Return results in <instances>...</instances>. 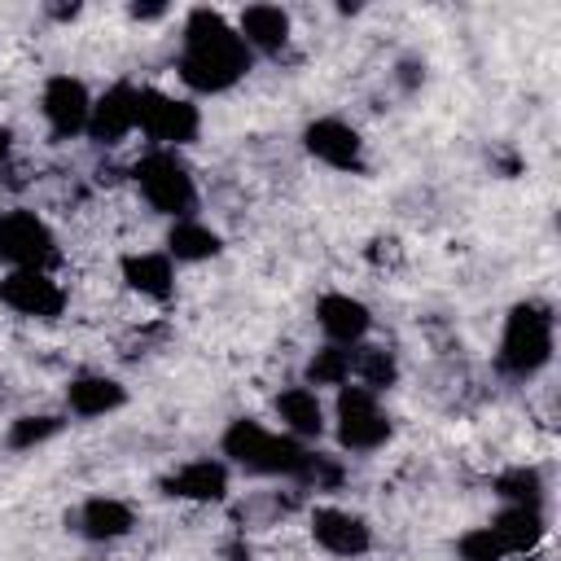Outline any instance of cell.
I'll return each instance as SVG.
<instances>
[{"label":"cell","instance_id":"obj_16","mask_svg":"<svg viewBox=\"0 0 561 561\" xmlns=\"http://www.w3.org/2000/svg\"><path fill=\"white\" fill-rule=\"evenodd\" d=\"M70 530L83 539V543H96V548H110L118 539H127L136 530V508L123 500V495H83L70 513Z\"/></svg>","mask_w":561,"mask_h":561},{"label":"cell","instance_id":"obj_4","mask_svg":"<svg viewBox=\"0 0 561 561\" xmlns=\"http://www.w3.org/2000/svg\"><path fill=\"white\" fill-rule=\"evenodd\" d=\"M127 180H131L136 197L149 206V215H158L167 224L171 219H188L202 206L197 175H193V167H188V158L180 149H145L127 167Z\"/></svg>","mask_w":561,"mask_h":561},{"label":"cell","instance_id":"obj_23","mask_svg":"<svg viewBox=\"0 0 561 561\" xmlns=\"http://www.w3.org/2000/svg\"><path fill=\"white\" fill-rule=\"evenodd\" d=\"M399 355L390 351V346H381V342H359L355 346V377L351 381H359V386H368V390H377V394H386V390H394L399 386Z\"/></svg>","mask_w":561,"mask_h":561},{"label":"cell","instance_id":"obj_6","mask_svg":"<svg viewBox=\"0 0 561 561\" xmlns=\"http://www.w3.org/2000/svg\"><path fill=\"white\" fill-rule=\"evenodd\" d=\"M136 136H145V149H188L202 136V105L184 92L140 83V123Z\"/></svg>","mask_w":561,"mask_h":561},{"label":"cell","instance_id":"obj_15","mask_svg":"<svg viewBox=\"0 0 561 561\" xmlns=\"http://www.w3.org/2000/svg\"><path fill=\"white\" fill-rule=\"evenodd\" d=\"M272 421H276V430H285L289 438L316 447V443L329 434V403H324L320 390L294 381V386H280V390L272 394Z\"/></svg>","mask_w":561,"mask_h":561},{"label":"cell","instance_id":"obj_2","mask_svg":"<svg viewBox=\"0 0 561 561\" xmlns=\"http://www.w3.org/2000/svg\"><path fill=\"white\" fill-rule=\"evenodd\" d=\"M311 451L307 443L289 438L285 430L259 421V416H232L219 434V456L232 473H245V478H263V482H294L302 486L307 478V465H311Z\"/></svg>","mask_w":561,"mask_h":561},{"label":"cell","instance_id":"obj_26","mask_svg":"<svg viewBox=\"0 0 561 561\" xmlns=\"http://www.w3.org/2000/svg\"><path fill=\"white\" fill-rule=\"evenodd\" d=\"M456 561H513V557L504 552V543L495 539V530L482 522V526L460 530V539H456Z\"/></svg>","mask_w":561,"mask_h":561},{"label":"cell","instance_id":"obj_27","mask_svg":"<svg viewBox=\"0 0 561 561\" xmlns=\"http://www.w3.org/2000/svg\"><path fill=\"white\" fill-rule=\"evenodd\" d=\"M127 18L131 22H167L171 4H127Z\"/></svg>","mask_w":561,"mask_h":561},{"label":"cell","instance_id":"obj_1","mask_svg":"<svg viewBox=\"0 0 561 561\" xmlns=\"http://www.w3.org/2000/svg\"><path fill=\"white\" fill-rule=\"evenodd\" d=\"M254 70V53L241 44L232 13L197 4L180 18V53H175V79L184 96H224Z\"/></svg>","mask_w":561,"mask_h":561},{"label":"cell","instance_id":"obj_13","mask_svg":"<svg viewBox=\"0 0 561 561\" xmlns=\"http://www.w3.org/2000/svg\"><path fill=\"white\" fill-rule=\"evenodd\" d=\"M118 280L131 298L140 302H171L175 298V280H180V267L171 263V254L162 245H131L118 254Z\"/></svg>","mask_w":561,"mask_h":561},{"label":"cell","instance_id":"obj_17","mask_svg":"<svg viewBox=\"0 0 561 561\" xmlns=\"http://www.w3.org/2000/svg\"><path fill=\"white\" fill-rule=\"evenodd\" d=\"M162 491L180 504H224L232 491V469L224 465V456H193L162 478Z\"/></svg>","mask_w":561,"mask_h":561},{"label":"cell","instance_id":"obj_21","mask_svg":"<svg viewBox=\"0 0 561 561\" xmlns=\"http://www.w3.org/2000/svg\"><path fill=\"white\" fill-rule=\"evenodd\" d=\"M508 557H530L548 539V508L539 504H500L486 522Z\"/></svg>","mask_w":561,"mask_h":561},{"label":"cell","instance_id":"obj_7","mask_svg":"<svg viewBox=\"0 0 561 561\" xmlns=\"http://www.w3.org/2000/svg\"><path fill=\"white\" fill-rule=\"evenodd\" d=\"M0 267L4 272H18V267L57 272L61 267V237L35 206L0 210Z\"/></svg>","mask_w":561,"mask_h":561},{"label":"cell","instance_id":"obj_5","mask_svg":"<svg viewBox=\"0 0 561 561\" xmlns=\"http://www.w3.org/2000/svg\"><path fill=\"white\" fill-rule=\"evenodd\" d=\"M329 434L342 456H373L394 438V416L386 408V394L346 381L329 399Z\"/></svg>","mask_w":561,"mask_h":561},{"label":"cell","instance_id":"obj_28","mask_svg":"<svg viewBox=\"0 0 561 561\" xmlns=\"http://www.w3.org/2000/svg\"><path fill=\"white\" fill-rule=\"evenodd\" d=\"M9 158H13V127L0 123V167H9Z\"/></svg>","mask_w":561,"mask_h":561},{"label":"cell","instance_id":"obj_25","mask_svg":"<svg viewBox=\"0 0 561 561\" xmlns=\"http://www.w3.org/2000/svg\"><path fill=\"white\" fill-rule=\"evenodd\" d=\"M61 430H66V412H26V416L9 421L4 443H9V451H31V447L53 443Z\"/></svg>","mask_w":561,"mask_h":561},{"label":"cell","instance_id":"obj_11","mask_svg":"<svg viewBox=\"0 0 561 561\" xmlns=\"http://www.w3.org/2000/svg\"><path fill=\"white\" fill-rule=\"evenodd\" d=\"M302 149H307L311 162H320V167H329L337 175H359L368 167L364 131L342 114H316L302 127Z\"/></svg>","mask_w":561,"mask_h":561},{"label":"cell","instance_id":"obj_18","mask_svg":"<svg viewBox=\"0 0 561 561\" xmlns=\"http://www.w3.org/2000/svg\"><path fill=\"white\" fill-rule=\"evenodd\" d=\"M61 403H66V416L101 421V416H114L118 408H127V386L105 368H83L66 381Z\"/></svg>","mask_w":561,"mask_h":561},{"label":"cell","instance_id":"obj_12","mask_svg":"<svg viewBox=\"0 0 561 561\" xmlns=\"http://www.w3.org/2000/svg\"><path fill=\"white\" fill-rule=\"evenodd\" d=\"M140 123V83L131 79H114L92 96V114L83 127V140L96 149H118L136 136Z\"/></svg>","mask_w":561,"mask_h":561},{"label":"cell","instance_id":"obj_3","mask_svg":"<svg viewBox=\"0 0 561 561\" xmlns=\"http://www.w3.org/2000/svg\"><path fill=\"white\" fill-rule=\"evenodd\" d=\"M557 355V311L543 298H522L500 320L495 373L504 381H535Z\"/></svg>","mask_w":561,"mask_h":561},{"label":"cell","instance_id":"obj_22","mask_svg":"<svg viewBox=\"0 0 561 561\" xmlns=\"http://www.w3.org/2000/svg\"><path fill=\"white\" fill-rule=\"evenodd\" d=\"M355 377V346H333V342H320L307 359H302V386H311V390H337V386H346Z\"/></svg>","mask_w":561,"mask_h":561},{"label":"cell","instance_id":"obj_14","mask_svg":"<svg viewBox=\"0 0 561 561\" xmlns=\"http://www.w3.org/2000/svg\"><path fill=\"white\" fill-rule=\"evenodd\" d=\"M316 329L333 346H359L373 337V307L351 289H324L311 307Z\"/></svg>","mask_w":561,"mask_h":561},{"label":"cell","instance_id":"obj_20","mask_svg":"<svg viewBox=\"0 0 561 561\" xmlns=\"http://www.w3.org/2000/svg\"><path fill=\"white\" fill-rule=\"evenodd\" d=\"M162 250L171 254L175 267H197V263H210V259L224 254V232L202 215L171 219L167 232H162Z\"/></svg>","mask_w":561,"mask_h":561},{"label":"cell","instance_id":"obj_9","mask_svg":"<svg viewBox=\"0 0 561 561\" xmlns=\"http://www.w3.org/2000/svg\"><path fill=\"white\" fill-rule=\"evenodd\" d=\"M307 535H311L316 552H324L333 561H359L377 548L373 522L359 508H346V504H311Z\"/></svg>","mask_w":561,"mask_h":561},{"label":"cell","instance_id":"obj_10","mask_svg":"<svg viewBox=\"0 0 561 561\" xmlns=\"http://www.w3.org/2000/svg\"><path fill=\"white\" fill-rule=\"evenodd\" d=\"M92 88L70 75V70H53L44 75L39 83V118H44V131L48 140H79L83 127H88V114H92Z\"/></svg>","mask_w":561,"mask_h":561},{"label":"cell","instance_id":"obj_19","mask_svg":"<svg viewBox=\"0 0 561 561\" xmlns=\"http://www.w3.org/2000/svg\"><path fill=\"white\" fill-rule=\"evenodd\" d=\"M232 26L241 35V44L259 57H280L294 39V13L285 4H245L232 13Z\"/></svg>","mask_w":561,"mask_h":561},{"label":"cell","instance_id":"obj_8","mask_svg":"<svg viewBox=\"0 0 561 561\" xmlns=\"http://www.w3.org/2000/svg\"><path fill=\"white\" fill-rule=\"evenodd\" d=\"M0 307L18 320L31 324H53L66 316L70 307V289L57 272H39V267H18V272H0Z\"/></svg>","mask_w":561,"mask_h":561},{"label":"cell","instance_id":"obj_24","mask_svg":"<svg viewBox=\"0 0 561 561\" xmlns=\"http://www.w3.org/2000/svg\"><path fill=\"white\" fill-rule=\"evenodd\" d=\"M495 500L500 504H539L548 508V478L539 465H508L495 478Z\"/></svg>","mask_w":561,"mask_h":561}]
</instances>
